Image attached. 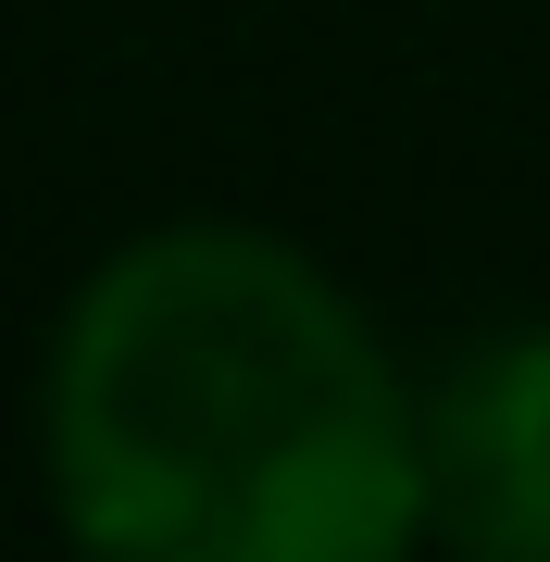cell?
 <instances>
[{"mask_svg": "<svg viewBox=\"0 0 550 562\" xmlns=\"http://www.w3.org/2000/svg\"><path fill=\"white\" fill-rule=\"evenodd\" d=\"M38 487L101 562H401L426 550V401L301 238L164 213L50 313Z\"/></svg>", "mask_w": 550, "mask_h": 562, "instance_id": "obj_1", "label": "cell"}, {"mask_svg": "<svg viewBox=\"0 0 550 562\" xmlns=\"http://www.w3.org/2000/svg\"><path fill=\"white\" fill-rule=\"evenodd\" d=\"M426 401V538L463 562H550V313L475 325Z\"/></svg>", "mask_w": 550, "mask_h": 562, "instance_id": "obj_2", "label": "cell"}]
</instances>
